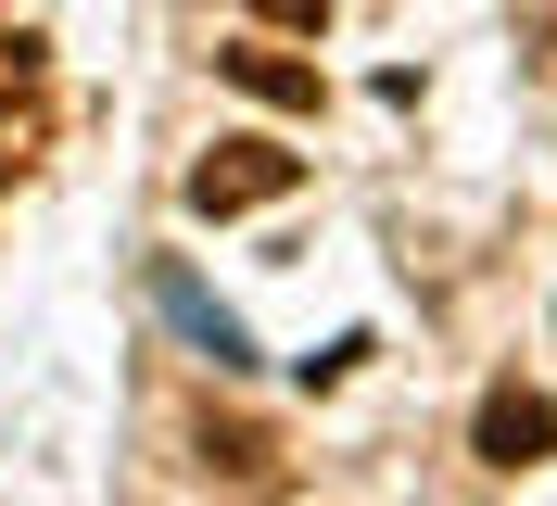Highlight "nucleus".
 I'll return each mask as SVG.
<instances>
[{
	"label": "nucleus",
	"mask_w": 557,
	"mask_h": 506,
	"mask_svg": "<svg viewBox=\"0 0 557 506\" xmlns=\"http://www.w3.org/2000/svg\"><path fill=\"white\" fill-rule=\"evenodd\" d=\"M305 190V152H292V139H215L203 165H190V215H215V229H228V215H267V202H292Z\"/></svg>",
	"instance_id": "nucleus-1"
},
{
	"label": "nucleus",
	"mask_w": 557,
	"mask_h": 506,
	"mask_svg": "<svg viewBox=\"0 0 557 506\" xmlns=\"http://www.w3.org/2000/svg\"><path fill=\"white\" fill-rule=\"evenodd\" d=\"M469 443H482V469H545L557 456V405L532 393V380H494L482 418H469Z\"/></svg>",
	"instance_id": "nucleus-2"
},
{
	"label": "nucleus",
	"mask_w": 557,
	"mask_h": 506,
	"mask_svg": "<svg viewBox=\"0 0 557 506\" xmlns=\"http://www.w3.org/2000/svg\"><path fill=\"white\" fill-rule=\"evenodd\" d=\"M215 76H228V89H253L267 114H317V101H330V76H317L305 51H278V38H242V51H215Z\"/></svg>",
	"instance_id": "nucleus-3"
},
{
	"label": "nucleus",
	"mask_w": 557,
	"mask_h": 506,
	"mask_svg": "<svg viewBox=\"0 0 557 506\" xmlns=\"http://www.w3.org/2000/svg\"><path fill=\"white\" fill-rule=\"evenodd\" d=\"M203 481H278V456H267V431H242V418H228V431H215V418H203Z\"/></svg>",
	"instance_id": "nucleus-4"
},
{
	"label": "nucleus",
	"mask_w": 557,
	"mask_h": 506,
	"mask_svg": "<svg viewBox=\"0 0 557 506\" xmlns=\"http://www.w3.org/2000/svg\"><path fill=\"white\" fill-rule=\"evenodd\" d=\"M165 304H177V317H190V330H203V355H215V368H253V342L228 330V317H215V304L190 292V279H177V267H165Z\"/></svg>",
	"instance_id": "nucleus-5"
},
{
	"label": "nucleus",
	"mask_w": 557,
	"mask_h": 506,
	"mask_svg": "<svg viewBox=\"0 0 557 506\" xmlns=\"http://www.w3.org/2000/svg\"><path fill=\"white\" fill-rule=\"evenodd\" d=\"M520 13V64H557V0H507Z\"/></svg>",
	"instance_id": "nucleus-6"
},
{
	"label": "nucleus",
	"mask_w": 557,
	"mask_h": 506,
	"mask_svg": "<svg viewBox=\"0 0 557 506\" xmlns=\"http://www.w3.org/2000/svg\"><path fill=\"white\" fill-rule=\"evenodd\" d=\"M253 26H278V38H317V26H330V0H253Z\"/></svg>",
	"instance_id": "nucleus-7"
}]
</instances>
